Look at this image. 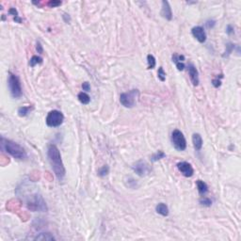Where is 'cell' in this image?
I'll return each mask as SVG.
<instances>
[{"mask_svg": "<svg viewBox=\"0 0 241 241\" xmlns=\"http://www.w3.org/2000/svg\"><path fill=\"white\" fill-rule=\"evenodd\" d=\"M215 25H216V21H214V20H208V21H206V26L208 28H213V27H215Z\"/></svg>", "mask_w": 241, "mask_h": 241, "instance_id": "cell-32", "label": "cell"}, {"mask_svg": "<svg viewBox=\"0 0 241 241\" xmlns=\"http://www.w3.org/2000/svg\"><path fill=\"white\" fill-rule=\"evenodd\" d=\"M41 63H43V59L41 57H38V56H33L29 60V65L31 67H35L37 64H41Z\"/></svg>", "mask_w": 241, "mask_h": 241, "instance_id": "cell-22", "label": "cell"}, {"mask_svg": "<svg viewBox=\"0 0 241 241\" xmlns=\"http://www.w3.org/2000/svg\"><path fill=\"white\" fill-rule=\"evenodd\" d=\"M147 62H148V69H149V70L154 69L156 67V58L154 57L153 55L149 54L147 56Z\"/></svg>", "mask_w": 241, "mask_h": 241, "instance_id": "cell-20", "label": "cell"}, {"mask_svg": "<svg viewBox=\"0 0 241 241\" xmlns=\"http://www.w3.org/2000/svg\"><path fill=\"white\" fill-rule=\"evenodd\" d=\"M156 212H157L159 215H161V216H163V217H167V216L169 215V208H168V206H167L165 203H163V202L158 203V205L156 206Z\"/></svg>", "mask_w": 241, "mask_h": 241, "instance_id": "cell-16", "label": "cell"}, {"mask_svg": "<svg viewBox=\"0 0 241 241\" xmlns=\"http://www.w3.org/2000/svg\"><path fill=\"white\" fill-rule=\"evenodd\" d=\"M64 121L63 114L59 110H52L47 114L46 117V124L49 127H58L62 124Z\"/></svg>", "mask_w": 241, "mask_h": 241, "instance_id": "cell-7", "label": "cell"}, {"mask_svg": "<svg viewBox=\"0 0 241 241\" xmlns=\"http://www.w3.org/2000/svg\"><path fill=\"white\" fill-rule=\"evenodd\" d=\"M200 203L202 206H203L209 207L212 205V201H211V199H209L207 197H202V198L200 199Z\"/></svg>", "mask_w": 241, "mask_h": 241, "instance_id": "cell-26", "label": "cell"}, {"mask_svg": "<svg viewBox=\"0 0 241 241\" xmlns=\"http://www.w3.org/2000/svg\"><path fill=\"white\" fill-rule=\"evenodd\" d=\"M82 89H83V90H85V91H89V90H90V85H89V82H84V83L82 84Z\"/></svg>", "mask_w": 241, "mask_h": 241, "instance_id": "cell-34", "label": "cell"}, {"mask_svg": "<svg viewBox=\"0 0 241 241\" xmlns=\"http://www.w3.org/2000/svg\"><path fill=\"white\" fill-rule=\"evenodd\" d=\"M235 45L234 44H232V43H228V44H226L225 52H224L223 55H222V57H223V58H227V57H229V56L233 53V51L235 50Z\"/></svg>", "mask_w": 241, "mask_h": 241, "instance_id": "cell-19", "label": "cell"}, {"mask_svg": "<svg viewBox=\"0 0 241 241\" xmlns=\"http://www.w3.org/2000/svg\"><path fill=\"white\" fill-rule=\"evenodd\" d=\"M108 172H109V167L107 165H105V166L102 167L101 169H99L98 175L101 176V177H105V176H106L108 174Z\"/></svg>", "mask_w": 241, "mask_h": 241, "instance_id": "cell-25", "label": "cell"}, {"mask_svg": "<svg viewBox=\"0 0 241 241\" xmlns=\"http://www.w3.org/2000/svg\"><path fill=\"white\" fill-rule=\"evenodd\" d=\"M47 5L50 8H56V7H59L61 5V1H55V0H52V1H49L47 3Z\"/></svg>", "mask_w": 241, "mask_h": 241, "instance_id": "cell-30", "label": "cell"}, {"mask_svg": "<svg viewBox=\"0 0 241 241\" xmlns=\"http://www.w3.org/2000/svg\"><path fill=\"white\" fill-rule=\"evenodd\" d=\"M188 72L193 86H198L200 83V79H199V72L197 68L192 63H189L188 65Z\"/></svg>", "mask_w": 241, "mask_h": 241, "instance_id": "cell-11", "label": "cell"}, {"mask_svg": "<svg viewBox=\"0 0 241 241\" xmlns=\"http://www.w3.org/2000/svg\"><path fill=\"white\" fill-rule=\"evenodd\" d=\"M128 180H129V182L126 183V186H127L128 188H130V189H136V188L138 187L137 182H136L133 178H128Z\"/></svg>", "mask_w": 241, "mask_h": 241, "instance_id": "cell-29", "label": "cell"}, {"mask_svg": "<svg viewBox=\"0 0 241 241\" xmlns=\"http://www.w3.org/2000/svg\"><path fill=\"white\" fill-rule=\"evenodd\" d=\"M222 77H223V75H219V77L218 76L216 78H214V79L212 80V85H213L215 88L220 87V85H221V80H220V78H222Z\"/></svg>", "mask_w": 241, "mask_h": 241, "instance_id": "cell-28", "label": "cell"}, {"mask_svg": "<svg viewBox=\"0 0 241 241\" xmlns=\"http://www.w3.org/2000/svg\"><path fill=\"white\" fill-rule=\"evenodd\" d=\"M196 186H197L198 192L201 196L206 195L208 192V186L206 185V183H205L203 181H202V180L196 181Z\"/></svg>", "mask_w": 241, "mask_h": 241, "instance_id": "cell-14", "label": "cell"}, {"mask_svg": "<svg viewBox=\"0 0 241 241\" xmlns=\"http://www.w3.org/2000/svg\"><path fill=\"white\" fill-rule=\"evenodd\" d=\"M79 102L83 105H88L89 102H90V97L86 93V92H79L78 93V96H77Z\"/></svg>", "mask_w": 241, "mask_h": 241, "instance_id": "cell-17", "label": "cell"}, {"mask_svg": "<svg viewBox=\"0 0 241 241\" xmlns=\"http://www.w3.org/2000/svg\"><path fill=\"white\" fill-rule=\"evenodd\" d=\"M133 171L139 175V176H145L147 174H149L152 172L151 166L145 162L144 160H139L137 161L133 166H132Z\"/></svg>", "mask_w": 241, "mask_h": 241, "instance_id": "cell-8", "label": "cell"}, {"mask_svg": "<svg viewBox=\"0 0 241 241\" xmlns=\"http://www.w3.org/2000/svg\"><path fill=\"white\" fill-rule=\"evenodd\" d=\"M8 86H9L10 95L13 98H19L22 96L23 91H22V86H21L20 79L12 73H9Z\"/></svg>", "mask_w": 241, "mask_h": 241, "instance_id": "cell-3", "label": "cell"}, {"mask_svg": "<svg viewBox=\"0 0 241 241\" xmlns=\"http://www.w3.org/2000/svg\"><path fill=\"white\" fill-rule=\"evenodd\" d=\"M34 239L35 240H55L56 238L49 233H42L39 235H37Z\"/></svg>", "mask_w": 241, "mask_h": 241, "instance_id": "cell-18", "label": "cell"}, {"mask_svg": "<svg viewBox=\"0 0 241 241\" xmlns=\"http://www.w3.org/2000/svg\"><path fill=\"white\" fill-rule=\"evenodd\" d=\"M36 50H37V52H38L39 54H43V53H44V49H43V46H42V44H41V43H40V42H38V43H37V45H36Z\"/></svg>", "mask_w": 241, "mask_h": 241, "instance_id": "cell-33", "label": "cell"}, {"mask_svg": "<svg viewBox=\"0 0 241 241\" xmlns=\"http://www.w3.org/2000/svg\"><path fill=\"white\" fill-rule=\"evenodd\" d=\"M63 19L65 20L66 23H70V21H71V18H70L69 14H66V13L63 14Z\"/></svg>", "mask_w": 241, "mask_h": 241, "instance_id": "cell-35", "label": "cell"}, {"mask_svg": "<svg viewBox=\"0 0 241 241\" xmlns=\"http://www.w3.org/2000/svg\"><path fill=\"white\" fill-rule=\"evenodd\" d=\"M47 156H48V160L50 162L51 168H52L55 175L57 176V178L60 181L63 180V178L65 177V174H66L65 167L63 165L60 150L55 144H50L48 146Z\"/></svg>", "mask_w": 241, "mask_h": 241, "instance_id": "cell-1", "label": "cell"}, {"mask_svg": "<svg viewBox=\"0 0 241 241\" xmlns=\"http://www.w3.org/2000/svg\"><path fill=\"white\" fill-rule=\"evenodd\" d=\"M177 169L185 177H191L194 174V170L192 168V166L186 161L179 162L177 164Z\"/></svg>", "mask_w": 241, "mask_h": 241, "instance_id": "cell-9", "label": "cell"}, {"mask_svg": "<svg viewBox=\"0 0 241 241\" xmlns=\"http://www.w3.org/2000/svg\"><path fill=\"white\" fill-rule=\"evenodd\" d=\"M157 77L159 78L160 81L164 82L166 80V73L164 71V69L162 67H159L158 68V72H157Z\"/></svg>", "mask_w": 241, "mask_h": 241, "instance_id": "cell-27", "label": "cell"}, {"mask_svg": "<svg viewBox=\"0 0 241 241\" xmlns=\"http://www.w3.org/2000/svg\"><path fill=\"white\" fill-rule=\"evenodd\" d=\"M27 207L32 211H40V212H46L47 206L44 200L41 195H34V197L27 202Z\"/></svg>", "mask_w": 241, "mask_h": 241, "instance_id": "cell-6", "label": "cell"}, {"mask_svg": "<svg viewBox=\"0 0 241 241\" xmlns=\"http://www.w3.org/2000/svg\"><path fill=\"white\" fill-rule=\"evenodd\" d=\"M9 13L14 17V21H15V22H17V23H22V19H21L19 16H18V12H17V10H16L15 8H10V9L9 10Z\"/></svg>", "mask_w": 241, "mask_h": 241, "instance_id": "cell-24", "label": "cell"}, {"mask_svg": "<svg viewBox=\"0 0 241 241\" xmlns=\"http://www.w3.org/2000/svg\"><path fill=\"white\" fill-rule=\"evenodd\" d=\"M171 140H172L173 147L177 151H185L186 150L187 140H186V139H185L183 133L180 130H178V129H175V130L172 131Z\"/></svg>", "mask_w": 241, "mask_h": 241, "instance_id": "cell-5", "label": "cell"}, {"mask_svg": "<svg viewBox=\"0 0 241 241\" xmlns=\"http://www.w3.org/2000/svg\"><path fill=\"white\" fill-rule=\"evenodd\" d=\"M172 61L176 64V67L179 71H183L185 69V64L183 63V61L185 60V56L183 55H178V54H173L172 55Z\"/></svg>", "mask_w": 241, "mask_h": 241, "instance_id": "cell-13", "label": "cell"}, {"mask_svg": "<svg viewBox=\"0 0 241 241\" xmlns=\"http://www.w3.org/2000/svg\"><path fill=\"white\" fill-rule=\"evenodd\" d=\"M191 33L193 35L194 38L201 44H203L206 41V31L203 29V27L198 26V27H194L191 29Z\"/></svg>", "mask_w": 241, "mask_h": 241, "instance_id": "cell-10", "label": "cell"}, {"mask_svg": "<svg viewBox=\"0 0 241 241\" xmlns=\"http://www.w3.org/2000/svg\"><path fill=\"white\" fill-rule=\"evenodd\" d=\"M166 156V154L163 152V151H157L156 154H154L152 156H151V161H153V162H156V161H158V160H160V159H162V158H164Z\"/></svg>", "mask_w": 241, "mask_h": 241, "instance_id": "cell-21", "label": "cell"}, {"mask_svg": "<svg viewBox=\"0 0 241 241\" xmlns=\"http://www.w3.org/2000/svg\"><path fill=\"white\" fill-rule=\"evenodd\" d=\"M29 110H30V106H22V107H19V109H18V115H19L20 117H26V116L28 115Z\"/></svg>", "mask_w": 241, "mask_h": 241, "instance_id": "cell-23", "label": "cell"}, {"mask_svg": "<svg viewBox=\"0 0 241 241\" xmlns=\"http://www.w3.org/2000/svg\"><path fill=\"white\" fill-rule=\"evenodd\" d=\"M0 145H1L2 151L6 152L7 154L10 155L12 157L16 159L22 160V159H26L27 156L26 150L20 144H18L10 139H5L4 137L1 138V143H0Z\"/></svg>", "mask_w": 241, "mask_h": 241, "instance_id": "cell-2", "label": "cell"}, {"mask_svg": "<svg viewBox=\"0 0 241 241\" xmlns=\"http://www.w3.org/2000/svg\"><path fill=\"white\" fill-rule=\"evenodd\" d=\"M160 14L163 18H165V19L168 20V21H171L172 19V8H171L168 1H162V9H161Z\"/></svg>", "mask_w": 241, "mask_h": 241, "instance_id": "cell-12", "label": "cell"}, {"mask_svg": "<svg viewBox=\"0 0 241 241\" xmlns=\"http://www.w3.org/2000/svg\"><path fill=\"white\" fill-rule=\"evenodd\" d=\"M192 143H193V146H194L196 151H200L202 149L203 142H202V139L200 134H198V133L193 134V136H192Z\"/></svg>", "mask_w": 241, "mask_h": 241, "instance_id": "cell-15", "label": "cell"}, {"mask_svg": "<svg viewBox=\"0 0 241 241\" xmlns=\"http://www.w3.org/2000/svg\"><path fill=\"white\" fill-rule=\"evenodd\" d=\"M139 94V92L138 89H131L128 92H123L120 95V102L124 107L131 108L135 106Z\"/></svg>", "mask_w": 241, "mask_h": 241, "instance_id": "cell-4", "label": "cell"}, {"mask_svg": "<svg viewBox=\"0 0 241 241\" xmlns=\"http://www.w3.org/2000/svg\"><path fill=\"white\" fill-rule=\"evenodd\" d=\"M226 33H227L228 35L234 34V33H235V28H234V27L231 26V25H228L227 27H226Z\"/></svg>", "mask_w": 241, "mask_h": 241, "instance_id": "cell-31", "label": "cell"}]
</instances>
